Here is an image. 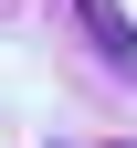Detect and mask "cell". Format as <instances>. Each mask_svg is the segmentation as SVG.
Returning a JSON list of instances; mask_svg holds the SVG:
<instances>
[{
	"mask_svg": "<svg viewBox=\"0 0 137 148\" xmlns=\"http://www.w3.org/2000/svg\"><path fill=\"white\" fill-rule=\"evenodd\" d=\"M74 32L95 42V64H106L116 85H137V21L116 11V0H74Z\"/></svg>",
	"mask_w": 137,
	"mask_h": 148,
	"instance_id": "6da1fadb",
	"label": "cell"
}]
</instances>
